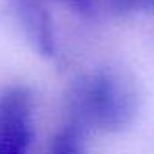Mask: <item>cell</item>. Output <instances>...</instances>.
<instances>
[{"label": "cell", "instance_id": "cell-4", "mask_svg": "<svg viewBox=\"0 0 154 154\" xmlns=\"http://www.w3.org/2000/svg\"><path fill=\"white\" fill-rule=\"evenodd\" d=\"M47 154H84V127L74 122L63 125L53 136Z\"/></svg>", "mask_w": 154, "mask_h": 154}, {"label": "cell", "instance_id": "cell-3", "mask_svg": "<svg viewBox=\"0 0 154 154\" xmlns=\"http://www.w3.org/2000/svg\"><path fill=\"white\" fill-rule=\"evenodd\" d=\"M11 6L33 47L44 56H54L56 40L47 0H11Z\"/></svg>", "mask_w": 154, "mask_h": 154}, {"label": "cell", "instance_id": "cell-1", "mask_svg": "<svg viewBox=\"0 0 154 154\" xmlns=\"http://www.w3.org/2000/svg\"><path fill=\"white\" fill-rule=\"evenodd\" d=\"M136 112L134 94L107 74L84 80L72 94L74 123L114 131L127 125Z\"/></svg>", "mask_w": 154, "mask_h": 154}, {"label": "cell", "instance_id": "cell-2", "mask_svg": "<svg viewBox=\"0 0 154 154\" xmlns=\"http://www.w3.org/2000/svg\"><path fill=\"white\" fill-rule=\"evenodd\" d=\"M33 140V98L27 87L0 93V154H29Z\"/></svg>", "mask_w": 154, "mask_h": 154}]
</instances>
